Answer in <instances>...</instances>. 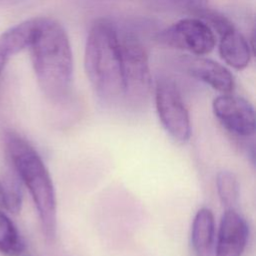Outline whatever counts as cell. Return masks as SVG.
Segmentation results:
<instances>
[{
    "label": "cell",
    "instance_id": "cell-1",
    "mask_svg": "<svg viewBox=\"0 0 256 256\" xmlns=\"http://www.w3.org/2000/svg\"><path fill=\"white\" fill-rule=\"evenodd\" d=\"M28 48L43 93L53 101L63 100L70 90L73 74L72 51L65 29L52 18L39 17Z\"/></svg>",
    "mask_w": 256,
    "mask_h": 256
},
{
    "label": "cell",
    "instance_id": "cell-2",
    "mask_svg": "<svg viewBox=\"0 0 256 256\" xmlns=\"http://www.w3.org/2000/svg\"><path fill=\"white\" fill-rule=\"evenodd\" d=\"M6 152L36 207L43 234L52 242L56 235V197L52 179L42 158L23 137L9 131L4 135Z\"/></svg>",
    "mask_w": 256,
    "mask_h": 256
},
{
    "label": "cell",
    "instance_id": "cell-3",
    "mask_svg": "<svg viewBox=\"0 0 256 256\" xmlns=\"http://www.w3.org/2000/svg\"><path fill=\"white\" fill-rule=\"evenodd\" d=\"M87 77L105 101L123 98L119 31L108 20H97L90 28L84 55Z\"/></svg>",
    "mask_w": 256,
    "mask_h": 256
},
{
    "label": "cell",
    "instance_id": "cell-4",
    "mask_svg": "<svg viewBox=\"0 0 256 256\" xmlns=\"http://www.w3.org/2000/svg\"><path fill=\"white\" fill-rule=\"evenodd\" d=\"M123 98L133 106L143 105L151 91L148 55L142 42L131 33H119Z\"/></svg>",
    "mask_w": 256,
    "mask_h": 256
},
{
    "label": "cell",
    "instance_id": "cell-5",
    "mask_svg": "<svg viewBox=\"0 0 256 256\" xmlns=\"http://www.w3.org/2000/svg\"><path fill=\"white\" fill-rule=\"evenodd\" d=\"M155 105L165 131L178 143H185L191 136L189 112L176 84L167 78L159 79L155 87Z\"/></svg>",
    "mask_w": 256,
    "mask_h": 256
},
{
    "label": "cell",
    "instance_id": "cell-6",
    "mask_svg": "<svg viewBox=\"0 0 256 256\" xmlns=\"http://www.w3.org/2000/svg\"><path fill=\"white\" fill-rule=\"evenodd\" d=\"M158 40L164 45L188 51L196 56L210 53L216 43L214 31L198 17L177 21L161 31Z\"/></svg>",
    "mask_w": 256,
    "mask_h": 256
},
{
    "label": "cell",
    "instance_id": "cell-7",
    "mask_svg": "<svg viewBox=\"0 0 256 256\" xmlns=\"http://www.w3.org/2000/svg\"><path fill=\"white\" fill-rule=\"evenodd\" d=\"M212 108L215 117L230 133L244 138L254 135L255 111L245 98L222 94L213 100Z\"/></svg>",
    "mask_w": 256,
    "mask_h": 256
},
{
    "label": "cell",
    "instance_id": "cell-8",
    "mask_svg": "<svg viewBox=\"0 0 256 256\" xmlns=\"http://www.w3.org/2000/svg\"><path fill=\"white\" fill-rule=\"evenodd\" d=\"M248 236L246 220L236 209H225L217 233L215 256H242Z\"/></svg>",
    "mask_w": 256,
    "mask_h": 256
},
{
    "label": "cell",
    "instance_id": "cell-9",
    "mask_svg": "<svg viewBox=\"0 0 256 256\" xmlns=\"http://www.w3.org/2000/svg\"><path fill=\"white\" fill-rule=\"evenodd\" d=\"M181 64L189 75L223 94L231 93L234 89V78L231 72L211 59L192 56L183 58Z\"/></svg>",
    "mask_w": 256,
    "mask_h": 256
},
{
    "label": "cell",
    "instance_id": "cell-10",
    "mask_svg": "<svg viewBox=\"0 0 256 256\" xmlns=\"http://www.w3.org/2000/svg\"><path fill=\"white\" fill-rule=\"evenodd\" d=\"M219 54L229 66L243 70L250 62L251 48L243 35L233 27L220 34Z\"/></svg>",
    "mask_w": 256,
    "mask_h": 256
},
{
    "label": "cell",
    "instance_id": "cell-11",
    "mask_svg": "<svg viewBox=\"0 0 256 256\" xmlns=\"http://www.w3.org/2000/svg\"><path fill=\"white\" fill-rule=\"evenodd\" d=\"M215 239V219L213 212L207 208H200L191 225V244L197 256H209Z\"/></svg>",
    "mask_w": 256,
    "mask_h": 256
},
{
    "label": "cell",
    "instance_id": "cell-12",
    "mask_svg": "<svg viewBox=\"0 0 256 256\" xmlns=\"http://www.w3.org/2000/svg\"><path fill=\"white\" fill-rule=\"evenodd\" d=\"M25 243L13 221L0 210V253L4 256H20Z\"/></svg>",
    "mask_w": 256,
    "mask_h": 256
},
{
    "label": "cell",
    "instance_id": "cell-13",
    "mask_svg": "<svg viewBox=\"0 0 256 256\" xmlns=\"http://www.w3.org/2000/svg\"><path fill=\"white\" fill-rule=\"evenodd\" d=\"M216 190L225 209H235L239 200V182L231 171H220L216 177Z\"/></svg>",
    "mask_w": 256,
    "mask_h": 256
},
{
    "label": "cell",
    "instance_id": "cell-14",
    "mask_svg": "<svg viewBox=\"0 0 256 256\" xmlns=\"http://www.w3.org/2000/svg\"><path fill=\"white\" fill-rule=\"evenodd\" d=\"M148 2L160 11L188 12L197 15L206 8L208 0H148Z\"/></svg>",
    "mask_w": 256,
    "mask_h": 256
},
{
    "label": "cell",
    "instance_id": "cell-15",
    "mask_svg": "<svg viewBox=\"0 0 256 256\" xmlns=\"http://www.w3.org/2000/svg\"><path fill=\"white\" fill-rule=\"evenodd\" d=\"M21 206L22 196L19 185L16 182H10L6 186L0 180V209L17 214L20 212Z\"/></svg>",
    "mask_w": 256,
    "mask_h": 256
},
{
    "label": "cell",
    "instance_id": "cell-16",
    "mask_svg": "<svg viewBox=\"0 0 256 256\" xmlns=\"http://www.w3.org/2000/svg\"><path fill=\"white\" fill-rule=\"evenodd\" d=\"M11 56H13V55H12L10 49L8 48L3 37L0 35V74L3 71L6 63L8 62V60Z\"/></svg>",
    "mask_w": 256,
    "mask_h": 256
}]
</instances>
